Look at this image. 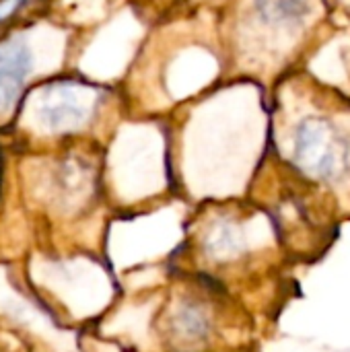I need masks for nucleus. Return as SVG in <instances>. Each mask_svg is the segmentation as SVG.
Returning a JSON list of instances; mask_svg holds the SVG:
<instances>
[{
	"label": "nucleus",
	"instance_id": "8",
	"mask_svg": "<svg viewBox=\"0 0 350 352\" xmlns=\"http://www.w3.org/2000/svg\"><path fill=\"white\" fill-rule=\"evenodd\" d=\"M202 2H206V0H202Z\"/></svg>",
	"mask_w": 350,
	"mask_h": 352
},
{
	"label": "nucleus",
	"instance_id": "2",
	"mask_svg": "<svg viewBox=\"0 0 350 352\" xmlns=\"http://www.w3.org/2000/svg\"><path fill=\"white\" fill-rule=\"evenodd\" d=\"M326 0H233L223 33L229 66L254 82L283 78L326 16Z\"/></svg>",
	"mask_w": 350,
	"mask_h": 352
},
{
	"label": "nucleus",
	"instance_id": "7",
	"mask_svg": "<svg viewBox=\"0 0 350 352\" xmlns=\"http://www.w3.org/2000/svg\"><path fill=\"white\" fill-rule=\"evenodd\" d=\"M326 2H328V6L344 10L347 14H350V0H326Z\"/></svg>",
	"mask_w": 350,
	"mask_h": 352
},
{
	"label": "nucleus",
	"instance_id": "4",
	"mask_svg": "<svg viewBox=\"0 0 350 352\" xmlns=\"http://www.w3.org/2000/svg\"><path fill=\"white\" fill-rule=\"evenodd\" d=\"M31 72V54L21 39L0 43V113L14 107Z\"/></svg>",
	"mask_w": 350,
	"mask_h": 352
},
{
	"label": "nucleus",
	"instance_id": "1",
	"mask_svg": "<svg viewBox=\"0 0 350 352\" xmlns=\"http://www.w3.org/2000/svg\"><path fill=\"white\" fill-rule=\"evenodd\" d=\"M266 155L299 182L350 179V97L301 70L285 74L268 103Z\"/></svg>",
	"mask_w": 350,
	"mask_h": 352
},
{
	"label": "nucleus",
	"instance_id": "3",
	"mask_svg": "<svg viewBox=\"0 0 350 352\" xmlns=\"http://www.w3.org/2000/svg\"><path fill=\"white\" fill-rule=\"evenodd\" d=\"M103 101L105 91L101 87L80 80L50 82L41 89L35 118L47 132H78L91 126Z\"/></svg>",
	"mask_w": 350,
	"mask_h": 352
},
{
	"label": "nucleus",
	"instance_id": "6",
	"mask_svg": "<svg viewBox=\"0 0 350 352\" xmlns=\"http://www.w3.org/2000/svg\"><path fill=\"white\" fill-rule=\"evenodd\" d=\"M23 2H25V0H2V2H0V21H4V19H8L10 14H14V12L21 8Z\"/></svg>",
	"mask_w": 350,
	"mask_h": 352
},
{
	"label": "nucleus",
	"instance_id": "5",
	"mask_svg": "<svg viewBox=\"0 0 350 352\" xmlns=\"http://www.w3.org/2000/svg\"><path fill=\"white\" fill-rule=\"evenodd\" d=\"M173 330L179 340L194 342L208 334L210 320L204 307H198V303H184L173 314Z\"/></svg>",
	"mask_w": 350,
	"mask_h": 352
}]
</instances>
